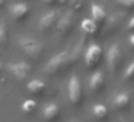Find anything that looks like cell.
Wrapping results in <instances>:
<instances>
[{
	"mask_svg": "<svg viewBox=\"0 0 134 122\" xmlns=\"http://www.w3.org/2000/svg\"><path fill=\"white\" fill-rule=\"evenodd\" d=\"M19 46H20V49L23 50L30 59H33V60H38L42 56V53H43V46H42V43H39L38 40L30 39V38H22L20 40H19Z\"/></svg>",
	"mask_w": 134,
	"mask_h": 122,
	"instance_id": "obj_1",
	"label": "cell"
},
{
	"mask_svg": "<svg viewBox=\"0 0 134 122\" xmlns=\"http://www.w3.org/2000/svg\"><path fill=\"white\" fill-rule=\"evenodd\" d=\"M68 53L69 52H66V50H65V52H61V53H56V55L46 63L45 72L49 73V75H55V73H58L62 68L68 66Z\"/></svg>",
	"mask_w": 134,
	"mask_h": 122,
	"instance_id": "obj_2",
	"label": "cell"
},
{
	"mask_svg": "<svg viewBox=\"0 0 134 122\" xmlns=\"http://www.w3.org/2000/svg\"><path fill=\"white\" fill-rule=\"evenodd\" d=\"M68 98H69V102L72 105H78L81 102V83H79V79L76 75H72L69 82H68Z\"/></svg>",
	"mask_w": 134,
	"mask_h": 122,
	"instance_id": "obj_3",
	"label": "cell"
},
{
	"mask_svg": "<svg viewBox=\"0 0 134 122\" xmlns=\"http://www.w3.org/2000/svg\"><path fill=\"white\" fill-rule=\"evenodd\" d=\"M7 70L15 76L16 81L22 82L29 76L30 72V65L26 62H18V63H9L7 65Z\"/></svg>",
	"mask_w": 134,
	"mask_h": 122,
	"instance_id": "obj_4",
	"label": "cell"
},
{
	"mask_svg": "<svg viewBox=\"0 0 134 122\" xmlns=\"http://www.w3.org/2000/svg\"><path fill=\"white\" fill-rule=\"evenodd\" d=\"M74 17H75V15H74L72 10H69V12H66L65 15H62L61 17H59L58 23H56V33L61 35V36L66 35L74 26Z\"/></svg>",
	"mask_w": 134,
	"mask_h": 122,
	"instance_id": "obj_5",
	"label": "cell"
},
{
	"mask_svg": "<svg viewBox=\"0 0 134 122\" xmlns=\"http://www.w3.org/2000/svg\"><path fill=\"white\" fill-rule=\"evenodd\" d=\"M102 55V49L98 45L92 43L87 47V52H85V63L88 66H95V63H98L99 58Z\"/></svg>",
	"mask_w": 134,
	"mask_h": 122,
	"instance_id": "obj_6",
	"label": "cell"
},
{
	"mask_svg": "<svg viewBox=\"0 0 134 122\" xmlns=\"http://www.w3.org/2000/svg\"><path fill=\"white\" fill-rule=\"evenodd\" d=\"M120 59H121V50H120L118 45L114 43L107 52V63H108V66H110V69L113 70V72L115 70V68L118 66Z\"/></svg>",
	"mask_w": 134,
	"mask_h": 122,
	"instance_id": "obj_7",
	"label": "cell"
},
{
	"mask_svg": "<svg viewBox=\"0 0 134 122\" xmlns=\"http://www.w3.org/2000/svg\"><path fill=\"white\" fill-rule=\"evenodd\" d=\"M59 17H61V16L58 15V12L46 13V15L41 19V22H39V27H41L42 30H49L51 27H53L56 23H58Z\"/></svg>",
	"mask_w": 134,
	"mask_h": 122,
	"instance_id": "obj_8",
	"label": "cell"
},
{
	"mask_svg": "<svg viewBox=\"0 0 134 122\" xmlns=\"http://www.w3.org/2000/svg\"><path fill=\"white\" fill-rule=\"evenodd\" d=\"M12 16L15 20L23 22L29 16V6L26 3H16L12 6Z\"/></svg>",
	"mask_w": 134,
	"mask_h": 122,
	"instance_id": "obj_9",
	"label": "cell"
},
{
	"mask_svg": "<svg viewBox=\"0 0 134 122\" xmlns=\"http://www.w3.org/2000/svg\"><path fill=\"white\" fill-rule=\"evenodd\" d=\"M102 85H104V75H102V72L97 70V72H94L90 78V89L92 90V92H97L98 89H101Z\"/></svg>",
	"mask_w": 134,
	"mask_h": 122,
	"instance_id": "obj_10",
	"label": "cell"
},
{
	"mask_svg": "<svg viewBox=\"0 0 134 122\" xmlns=\"http://www.w3.org/2000/svg\"><path fill=\"white\" fill-rule=\"evenodd\" d=\"M59 115V106L56 103H48L43 109V118L46 121H55Z\"/></svg>",
	"mask_w": 134,
	"mask_h": 122,
	"instance_id": "obj_11",
	"label": "cell"
},
{
	"mask_svg": "<svg viewBox=\"0 0 134 122\" xmlns=\"http://www.w3.org/2000/svg\"><path fill=\"white\" fill-rule=\"evenodd\" d=\"M82 46H84V39H81V40L72 47V50L68 53V65H72V63H75V62L78 60V58L82 53Z\"/></svg>",
	"mask_w": 134,
	"mask_h": 122,
	"instance_id": "obj_12",
	"label": "cell"
},
{
	"mask_svg": "<svg viewBox=\"0 0 134 122\" xmlns=\"http://www.w3.org/2000/svg\"><path fill=\"white\" fill-rule=\"evenodd\" d=\"M27 90H29L32 95H42L45 90V83L39 79H33L27 83Z\"/></svg>",
	"mask_w": 134,
	"mask_h": 122,
	"instance_id": "obj_13",
	"label": "cell"
},
{
	"mask_svg": "<svg viewBox=\"0 0 134 122\" xmlns=\"http://www.w3.org/2000/svg\"><path fill=\"white\" fill-rule=\"evenodd\" d=\"M114 106L118 108V109H122V108H125L128 103H130V95H128L127 92H121L118 93V95L114 98Z\"/></svg>",
	"mask_w": 134,
	"mask_h": 122,
	"instance_id": "obj_14",
	"label": "cell"
},
{
	"mask_svg": "<svg viewBox=\"0 0 134 122\" xmlns=\"http://www.w3.org/2000/svg\"><path fill=\"white\" fill-rule=\"evenodd\" d=\"M91 15H92V19L97 22V23L104 22V19L107 17L105 10L102 9L101 6H98V4H92V7H91Z\"/></svg>",
	"mask_w": 134,
	"mask_h": 122,
	"instance_id": "obj_15",
	"label": "cell"
},
{
	"mask_svg": "<svg viewBox=\"0 0 134 122\" xmlns=\"http://www.w3.org/2000/svg\"><path fill=\"white\" fill-rule=\"evenodd\" d=\"M7 42H9V32H7L6 22L2 20L0 22V49H4L7 46Z\"/></svg>",
	"mask_w": 134,
	"mask_h": 122,
	"instance_id": "obj_16",
	"label": "cell"
},
{
	"mask_svg": "<svg viewBox=\"0 0 134 122\" xmlns=\"http://www.w3.org/2000/svg\"><path fill=\"white\" fill-rule=\"evenodd\" d=\"M92 115L95 116L97 119H104L107 118L108 115V109L104 103H95L92 106Z\"/></svg>",
	"mask_w": 134,
	"mask_h": 122,
	"instance_id": "obj_17",
	"label": "cell"
},
{
	"mask_svg": "<svg viewBox=\"0 0 134 122\" xmlns=\"http://www.w3.org/2000/svg\"><path fill=\"white\" fill-rule=\"evenodd\" d=\"M81 27L87 35H92V33L97 30V22L94 20V19H85V20L82 22Z\"/></svg>",
	"mask_w": 134,
	"mask_h": 122,
	"instance_id": "obj_18",
	"label": "cell"
},
{
	"mask_svg": "<svg viewBox=\"0 0 134 122\" xmlns=\"http://www.w3.org/2000/svg\"><path fill=\"white\" fill-rule=\"evenodd\" d=\"M35 108H36V102L32 101V99H27V101H25L23 105H22V109H23V112H26V113L33 112V111H35Z\"/></svg>",
	"mask_w": 134,
	"mask_h": 122,
	"instance_id": "obj_19",
	"label": "cell"
},
{
	"mask_svg": "<svg viewBox=\"0 0 134 122\" xmlns=\"http://www.w3.org/2000/svg\"><path fill=\"white\" fill-rule=\"evenodd\" d=\"M133 76H134V60L131 62L130 65H128L127 69H125V72H124V78H125V79L133 78Z\"/></svg>",
	"mask_w": 134,
	"mask_h": 122,
	"instance_id": "obj_20",
	"label": "cell"
},
{
	"mask_svg": "<svg viewBox=\"0 0 134 122\" xmlns=\"http://www.w3.org/2000/svg\"><path fill=\"white\" fill-rule=\"evenodd\" d=\"M121 6L125 7H134V0H117Z\"/></svg>",
	"mask_w": 134,
	"mask_h": 122,
	"instance_id": "obj_21",
	"label": "cell"
},
{
	"mask_svg": "<svg viewBox=\"0 0 134 122\" xmlns=\"http://www.w3.org/2000/svg\"><path fill=\"white\" fill-rule=\"evenodd\" d=\"M66 2H69V3L74 4L75 7H79V6H81V0H66Z\"/></svg>",
	"mask_w": 134,
	"mask_h": 122,
	"instance_id": "obj_22",
	"label": "cell"
},
{
	"mask_svg": "<svg viewBox=\"0 0 134 122\" xmlns=\"http://www.w3.org/2000/svg\"><path fill=\"white\" fill-rule=\"evenodd\" d=\"M128 27H130V29H134V17H131V19H130V23H128Z\"/></svg>",
	"mask_w": 134,
	"mask_h": 122,
	"instance_id": "obj_23",
	"label": "cell"
},
{
	"mask_svg": "<svg viewBox=\"0 0 134 122\" xmlns=\"http://www.w3.org/2000/svg\"><path fill=\"white\" fill-rule=\"evenodd\" d=\"M45 2H46L48 4H53V3H56L58 0H45Z\"/></svg>",
	"mask_w": 134,
	"mask_h": 122,
	"instance_id": "obj_24",
	"label": "cell"
},
{
	"mask_svg": "<svg viewBox=\"0 0 134 122\" xmlns=\"http://www.w3.org/2000/svg\"><path fill=\"white\" fill-rule=\"evenodd\" d=\"M130 43H131V46H134V35L130 36Z\"/></svg>",
	"mask_w": 134,
	"mask_h": 122,
	"instance_id": "obj_25",
	"label": "cell"
},
{
	"mask_svg": "<svg viewBox=\"0 0 134 122\" xmlns=\"http://www.w3.org/2000/svg\"><path fill=\"white\" fill-rule=\"evenodd\" d=\"M4 3H6V0H0V9L4 6Z\"/></svg>",
	"mask_w": 134,
	"mask_h": 122,
	"instance_id": "obj_26",
	"label": "cell"
},
{
	"mask_svg": "<svg viewBox=\"0 0 134 122\" xmlns=\"http://www.w3.org/2000/svg\"><path fill=\"white\" fill-rule=\"evenodd\" d=\"M2 70H3V65L0 63V72H2Z\"/></svg>",
	"mask_w": 134,
	"mask_h": 122,
	"instance_id": "obj_27",
	"label": "cell"
},
{
	"mask_svg": "<svg viewBox=\"0 0 134 122\" xmlns=\"http://www.w3.org/2000/svg\"><path fill=\"white\" fill-rule=\"evenodd\" d=\"M121 122H125V121H121Z\"/></svg>",
	"mask_w": 134,
	"mask_h": 122,
	"instance_id": "obj_28",
	"label": "cell"
}]
</instances>
